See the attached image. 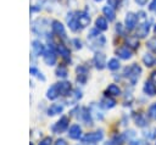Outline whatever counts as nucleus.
I'll list each match as a JSON object with an SVG mask.
<instances>
[{"label":"nucleus","instance_id":"f257e3e1","mask_svg":"<svg viewBox=\"0 0 156 145\" xmlns=\"http://www.w3.org/2000/svg\"><path fill=\"white\" fill-rule=\"evenodd\" d=\"M126 71L128 72V74H126V76L128 77V79L130 80V83H132V84H135V83H136V80H138V79H139V77H140L141 68H140L136 63H133V65H132V67L126 68Z\"/></svg>","mask_w":156,"mask_h":145},{"label":"nucleus","instance_id":"f03ea898","mask_svg":"<svg viewBox=\"0 0 156 145\" xmlns=\"http://www.w3.org/2000/svg\"><path fill=\"white\" fill-rule=\"evenodd\" d=\"M102 138H104L102 130H98V132L87 133V134L82 138V140H83V143H87V144H94V143L100 141Z\"/></svg>","mask_w":156,"mask_h":145},{"label":"nucleus","instance_id":"7ed1b4c3","mask_svg":"<svg viewBox=\"0 0 156 145\" xmlns=\"http://www.w3.org/2000/svg\"><path fill=\"white\" fill-rule=\"evenodd\" d=\"M68 123H69V119L67 118V117H61L54 126H52V130H54V133H56V134H60V133H62V132H65L66 129H67V127H68Z\"/></svg>","mask_w":156,"mask_h":145},{"label":"nucleus","instance_id":"20e7f679","mask_svg":"<svg viewBox=\"0 0 156 145\" xmlns=\"http://www.w3.org/2000/svg\"><path fill=\"white\" fill-rule=\"evenodd\" d=\"M136 22H138V17L133 13V12H129L126 15V19H124V23H126V28L128 30H133L136 26Z\"/></svg>","mask_w":156,"mask_h":145},{"label":"nucleus","instance_id":"39448f33","mask_svg":"<svg viewBox=\"0 0 156 145\" xmlns=\"http://www.w3.org/2000/svg\"><path fill=\"white\" fill-rule=\"evenodd\" d=\"M149 32H150V23L146 22V21H144V22L138 27V29H136V35H138L139 38H145V37L149 34Z\"/></svg>","mask_w":156,"mask_h":145},{"label":"nucleus","instance_id":"423d86ee","mask_svg":"<svg viewBox=\"0 0 156 145\" xmlns=\"http://www.w3.org/2000/svg\"><path fill=\"white\" fill-rule=\"evenodd\" d=\"M57 87V90H58V94L62 95V96H66L69 94L71 91V83L69 82H60L56 84Z\"/></svg>","mask_w":156,"mask_h":145},{"label":"nucleus","instance_id":"0eeeda50","mask_svg":"<svg viewBox=\"0 0 156 145\" xmlns=\"http://www.w3.org/2000/svg\"><path fill=\"white\" fill-rule=\"evenodd\" d=\"M68 136H69L71 139H74V140L79 139V138L82 136V128H80L78 124L71 126L69 129H68Z\"/></svg>","mask_w":156,"mask_h":145},{"label":"nucleus","instance_id":"6e6552de","mask_svg":"<svg viewBox=\"0 0 156 145\" xmlns=\"http://www.w3.org/2000/svg\"><path fill=\"white\" fill-rule=\"evenodd\" d=\"M143 90L146 95L149 96H155L156 95V84L151 80H146L144 87H143Z\"/></svg>","mask_w":156,"mask_h":145},{"label":"nucleus","instance_id":"1a4fd4ad","mask_svg":"<svg viewBox=\"0 0 156 145\" xmlns=\"http://www.w3.org/2000/svg\"><path fill=\"white\" fill-rule=\"evenodd\" d=\"M43 56H44V61H45V63H46V65L52 66V65H55V63H56V55H55V52H54L52 50H50V49H49V50L44 51Z\"/></svg>","mask_w":156,"mask_h":145},{"label":"nucleus","instance_id":"9d476101","mask_svg":"<svg viewBox=\"0 0 156 145\" xmlns=\"http://www.w3.org/2000/svg\"><path fill=\"white\" fill-rule=\"evenodd\" d=\"M116 54L118 55V57H121L122 60H128L132 57V51L128 46H121L116 50Z\"/></svg>","mask_w":156,"mask_h":145},{"label":"nucleus","instance_id":"9b49d317","mask_svg":"<svg viewBox=\"0 0 156 145\" xmlns=\"http://www.w3.org/2000/svg\"><path fill=\"white\" fill-rule=\"evenodd\" d=\"M94 65L98 69H102L106 65V60H105V55L104 54H100L98 52L95 56H94Z\"/></svg>","mask_w":156,"mask_h":145},{"label":"nucleus","instance_id":"f8f14e48","mask_svg":"<svg viewBox=\"0 0 156 145\" xmlns=\"http://www.w3.org/2000/svg\"><path fill=\"white\" fill-rule=\"evenodd\" d=\"M67 22H68L69 28H71L73 32H77V30L79 29V22H78V19H77V16H73V13L68 15Z\"/></svg>","mask_w":156,"mask_h":145},{"label":"nucleus","instance_id":"ddd939ff","mask_svg":"<svg viewBox=\"0 0 156 145\" xmlns=\"http://www.w3.org/2000/svg\"><path fill=\"white\" fill-rule=\"evenodd\" d=\"M77 74H78V77H77L78 82H80V83H85V82H87L88 71H87V68H85V67H83V66L77 67Z\"/></svg>","mask_w":156,"mask_h":145},{"label":"nucleus","instance_id":"4468645a","mask_svg":"<svg viewBox=\"0 0 156 145\" xmlns=\"http://www.w3.org/2000/svg\"><path fill=\"white\" fill-rule=\"evenodd\" d=\"M63 111V105L61 104H52L49 108H48V115L49 116H55V115H58Z\"/></svg>","mask_w":156,"mask_h":145},{"label":"nucleus","instance_id":"2eb2a0df","mask_svg":"<svg viewBox=\"0 0 156 145\" xmlns=\"http://www.w3.org/2000/svg\"><path fill=\"white\" fill-rule=\"evenodd\" d=\"M77 19H78L79 26H80L82 28L87 27V26L90 23V17H89L87 13H84V12H80V13L77 16Z\"/></svg>","mask_w":156,"mask_h":145},{"label":"nucleus","instance_id":"dca6fc26","mask_svg":"<svg viewBox=\"0 0 156 145\" xmlns=\"http://www.w3.org/2000/svg\"><path fill=\"white\" fill-rule=\"evenodd\" d=\"M52 30H54V33H56L57 35H65V27H63V24L61 23V22H58V21H54L52 22Z\"/></svg>","mask_w":156,"mask_h":145},{"label":"nucleus","instance_id":"f3484780","mask_svg":"<svg viewBox=\"0 0 156 145\" xmlns=\"http://www.w3.org/2000/svg\"><path fill=\"white\" fill-rule=\"evenodd\" d=\"M101 106L104 107V108H112V107H115L116 106V100H113L112 97H110V96H105L102 100H101Z\"/></svg>","mask_w":156,"mask_h":145},{"label":"nucleus","instance_id":"a211bd4d","mask_svg":"<svg viewBox=\"0 0 156 145\" xmlns=\"http://www.w3.org/2000/svg\"><path fill=\"white\" fill-rule=\"evenodd\" d=\"M58 95H60V94H58V90H57L56 84H55V85H51V87L48 89V91H46V97H48L49 100H55Z\"/></svg>","mask_w":156,"mask_h":145},{"label":"nucleus","instance_id":"6ab92c4d","mask_svg":"<svg viewBox=\"0 0 156 145\" xmlns=\"http://www.w3.org/2000/svg\"><path fill=\"white\" fill-rule=\"evenodd\" d=\"M106 93H108V95H111V96H119L121 95V89L116 84H110L106 89Z\"/></svg>","mask_w":156,"mask_h":145},{"label":"nucleus","instance_id":"aec40b11","mask_svg":"<svg viewBox=\"0 0 156 145\" xmlns=\"http://www.w3.org/2000/svg\"><path fill=\"white\" fill-rule=\"evenodd\" d=\"M102 12H104V15L108 18V21H113L115 19V9L113 7H111V6H105L104 9H102Z\"/></svg>","mask_w":156,"mask_h":145},{"label":"nucleus","instance_id":"412c9836","mask_svg":"<svg viewBox=\"0 0 156 145\" xmlns=\"http://www.w3.org/2000/svg\"><path fill=\"white\" fill-rule=\"evenodd\" d=\"M95 24H96V28L100 29V30H106L107 29V21L104 17H98L96 21H95Z\"/></svg>","mask_w":156,"mask_h":145},{"label":"nucleus","instance_id":"4be33fe9","mask_svg":"<svg viewBox=\"0 0 156 145\" xmlns=\"http://www.w3.org/2000/svg\"><path fill=\"white\" fill-rule=\"evenodd\" d=\"M143 63L146 66V67H152L154 63H155V57L151 55V54H145L143 56Z\"/></svg>","mask_w":156,"mask_h":145},{"label":"nucleus","instance_id":"5701e85b","mask_svg":"<svg viewBox=\"0 0 156 145\" xmlns=\"http://www.w3.org/2000/svg\"><path fill=\"white\" fill-rule=\"evenodd\" d=\"M33 51L35 55H43L44 54V46L38 40H34L33 41Z\"/></svg>","mask_w":156,"mask_h":145},{"label":"nucleus","instance_id":"b1692460","mask_svg":"<svg viewBox=\"0 0 156 145\" xmlns=\"http://www.w3.org/2000/svg\"><path fill=\"white\" fill-rule=\"evenodd\" d=\"M134 121H135V124H136L138 127H145V126H146V118H145V116L141 115V113H139L138 116H135V117H134Z\"/></svg>","mask_w":156,"mask_h":145},{"label":"nucleus","instance_id":"393cba45","mask_svg":"<svg viewBox=\"0 0 156 145\" xmlns=\"http://www.w3.org/2000/svg\"><path fill=\"white\" fill-rule=\"evenodd\" d=\"M107 67H108V69H111V71H116V69L119 68V61H118L117 58H111V60L107 62Z\"/></svg>","mask_w":156,"mask_h":145},{"label":"nucleus","instance_id":"a878e982","mask_svg":"<svg viewBox=\"0 0 156 145\" xmlns=\"http://www.w3.org/2000/svg\"><path fill=\"white\" fill-rule=\"evenodd\" d=\"M57 51L60 52V55L62 56V57H65V58H67V57H69V50L65 46V45H62V44H60L58 46H57Z\"/></svg>","mask_w":156,"mask_h":145},{"label":"nucleus","instance_id":"bb28decb","mask_svg":"<svg viewBox=\"0 0 156 145\" xmlns=\"http://www.w3.org/2000/svg\"><path fill=\"white\" fill-rule=\"evenodd\" d=\"M147 116L152 119H156V102H154L152 105H150L149 110H147Z\"/></svg>","mask_w":156,"mask_h":145},{"label":"nucleus","instance_id":"cd10ccee","mask_svg":"<svg viewBox=\"0 0 156 145\" xmlns=\"http://www.w3.org/2000/svg\"><path fill=\"white\" fill-rule=\"evenodd\" d=\"M67 74H68V71H67V68L66 67H58L57 69H56V76L57 77H61V78H66L67 77Z\"/></svg>","mask_w":156,"mask_h":145},{"label":"nucleus","instance_id":"c85d7f7f","mask_svg":"<svg viewBox=\"0 0 156 145\" xmlns=\"http://www.w3.org/2000/svg\"><path fill=\"white\" fill-rule=\"evenodd\" d=\"M29 72H30V74H33V76H38L41 80H45V78L41 76V73H39V71L35 68V67H30V69H29Z\"/></svg>","mask_w":156,"mask_h":145},{"label":"nucleus","instance_id":"c756f323","mask_svg":"<svg viewBox=\"0 0 156 145\" xmlns=\"http://www.w3.org/2000/svg\"><path fill=\"white\" fill-rule=\"evenodd\" d=\"M127 41H128L129 44H132L130 46H133V48H138V46H139V41L136 40V38H129Z\"/></svg>","mask_w":156,"mask_h":145},{"label":"nucleus","instance_id":"7c9ffc66","mask_svg":"<svg viewBox=\"0 0 156 145\" xmlns=\"http://www.w3.org/2000/svg\"><path fill=\"white\" fill-rule=\"evenodd\" d=\"M39 145H51V138H44L40 143H39Z\"/></svg>","mask_w":156,"mask_h":145},{"label":"nucleus","instance_id":"2f4dec72","mask_svg":"<svg viewBox=\"0 0 156 145\" xmlns=\"http://www.w3.org/2000/svg\"><path fill=\"white\" fill-rule=\"evenodd\" d=\"M108 6H111V7H117L118 6V0H108Z\"/></svg>","mask_w":156,"mask_h":145},{"label":"nucleus","instance_id":"473e14b6","mask_svg":"<svg viewBox=\"0 0 156 145\" xmlns=\"http://www.w3.org/2000/svg\"><path fill=\"white\" fill-rule=\"evenodd\" d=\"M149 10L150 11H156V0H152L149 5Z\"/></svg>","mask_w":156,"mask_h":145},{"label":"nucleus","instance_id":"72a5a7b5","mask_svg":"<svg viewBox=\"0 0 156 145\" xmlns=\"http://www.w3.org/2000/svg\"><path fill=\"white\" fill-rule=\"evenodd\" d=\"M129 145H145V143L143 140H132Z\"/></svg>","mask_w":156,"mask_h":145},{"label":"nucleus","instance_id":"f704fd0d","mask_svg":"<svg viewBox=\"0 0 156 145\" xmlns=\"http://www.w3.org/2000/svg\"><path fill=\"white\" fill-rule=\"evenodd\" d=\"M54 145H67V143H66V140H63V139H57Z\"/></svg>","mask_w":156,"mask_h":145},{"label":"nucleus","instance_id":"c9c22d12","mask_svg":"<svg viewBox=\"0 0 156 145\" xmlns=\"http://www.w3.org/2000/svg\"><path fill=\"white\" fill-rule=\"evenodd\" d=\"M147 1H149V0H135V2H136L138 5H140V6H144Z\"/></svg>","mask_w":156,"mask_h":145},{"label":"nucleus","instance_id":"e433bc0d","mask_svg":"<svg viewBox=\"0 0 156 145\" xmlns=\"http://www.w3.org/2000/svg\"><path fill=\"white\" fill-rule=\"evenodd\" d=\"M73 43L76 44V48H77V49H78V48H79V49L82 48V43H80L78 39H74V40H73Z\"/></svg>","mask_w":156,"mask_h":145},{"label":"nucleus","instance_id":"4c0bfd02","mask_svg":"<svg viewBox=\"0 0 156 145\" xmlns=\"http://www.w3.org/2000/svg\"><path fill=\"white\" fill-rule=\"evenodd\" d=\"M151 78H152V80H154V82H156V72H152Z\"/></svg>","mask_w":156,"mask_h":145},{"label":"nucleus","instance_id":"58836bf2","mask_svg":"<svg viewBox=\"0 0 156 145\" xmlns=\"http://www.w3.org/2000/svg\"><path fill=\"white\" fill-rule=\"evenodd\" d=\"M154 32H155V34H156V24H155V27H154Z\"/></svg>","mask_w":156,"mask_h":145},{"label":"nucleus","instance_id":"ea45409f","mask_svg":"<svg viewBox=\"0 0 156 145\" xmlns=\"http://www.w3.org/2000/svg\"><path fill=\"white\" fill-rule=\"evenodd\" d=\"M96 1H101V0H96Z\"/></svg>","mask_w":156,"mask_h":145},{"label":"nucleus","instance_id":"a19ab883","mask_svg":"<svg viewBox=\"0 0 156 145\" xmlns=\"http://www.w3.org/2000/svg\"><path fill=\"white\" fill-rule=\"evenodd\" d=\"M155 145H156V144H155Z\"/></svg>","mask_w":156,"mask_h":145}]
</instances>
